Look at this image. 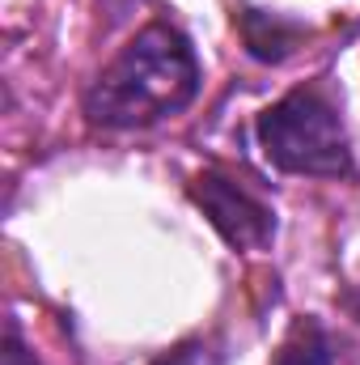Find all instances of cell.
I'll return each mask as SVG.
<instances>
[{
  "label": "cell",
  "mask_w": 360,
  "mask_h": 365,
  "mask_svg": "<svg viewBox=\"0 0 360 365\" xmlns=\"http://www.w3.org/2000/svg\"><path fill=\"white\" fill-rule=\"evenodd\" d=\"M331 353H335V344H331L327 327H322L318 319H301V323L288 331V340H284L275 365H331L335 361Z\"/></svg>",
  "instance_id": "cell-5"
},
{
  "label": "cell",
  "mask_w": 360,
  "mask_h": 365,
  "mask_svg": "<svg viewBox=\"0 0 360 365\" xmlns=\"http://www.w3.org/2000/svg\"><path fill=\"white\" fill-rule=\"evenodd\" d=\"M259 145H263V158L284 175H309V179L352 175L344 119L335 102L314 86L284 93L275 106L259 115Z\"/></svg>",
  "instance_id": "cell-2"
},
{
  "label": "cell",
  "mask_w": 360,
  "mask_h": 365,
  "mask_svg": "<svg viewBox=\"0 0 360 365\" xmlns=\"http://www.w3.org/2000/svg\"><path fill=\"white\" fill-rule=\"evenodd\" d=\"M153 365H221V353H212L208 340H182L170 353H162Z\"/></svg>",
  "instance_id": "cell-6"
},
{
  "label": "cell",
  "mask_w": 360,
  "mask_h": 365,
  "mask_svg": "<svg viewBox=\"0 0 360 365\" xmlns=\"http://www.w3.org/2000/svg\"><path fill=\"white\" fill-rule=\"evenodd\" d=\"M0 365H38L34 353L17 340V331H4V344H0Z\"/></svg>",
  "instance_id": "cell-7"
},
{
  "label": "cell",
  "mask_w": 360,
  "mask_h": 365,
  "mask_svg": "<svg viewBox=\"0 0 360 365\" xmlns=\"http://www.w3.org/2000/svg\"><path fill=\"white\" fill-rule=\"evenodd\" d=\"M301 34V26L292 21H280V17H268L259 9L246 13V47L255 60H284L292 51V38Z\"/></svg>",
  "instance_id": "cell-4"
},
{
  "label": "cell",
  "mask_w": 360,
  "mask_h": 365,
  "mask_svg": "<svg viewBox=\"0 0 360 365\" xmlns=\"http://www.w3.org/2000/svg\"><path fill=\"white\" fill-rule=\"evenodd\" d=\"M191 200L203 208L212 230L238 251H259L275 234V212L268 204L259 195H250L242 182L225 179L216 170H203V175L191 179Z\"/></svg>",
  "instance_id": "cell-3"
},
{
  "label": "cell",
  "mask_w": 360,
  "mask_h": 365,
  "mask_svg": "<svg viewBox=\"0 0 360 365\" xmlns=\"http://www.w3.org/2000/svg\"><path fill=\"white\" fill-rule=\"evenodd\" d=\"M199 93V60L166 21L144 26L85 93V115L102 128H149L179 115Z\"/></svg>",
  "instance_id": "cell-1"
}]
</instances>
